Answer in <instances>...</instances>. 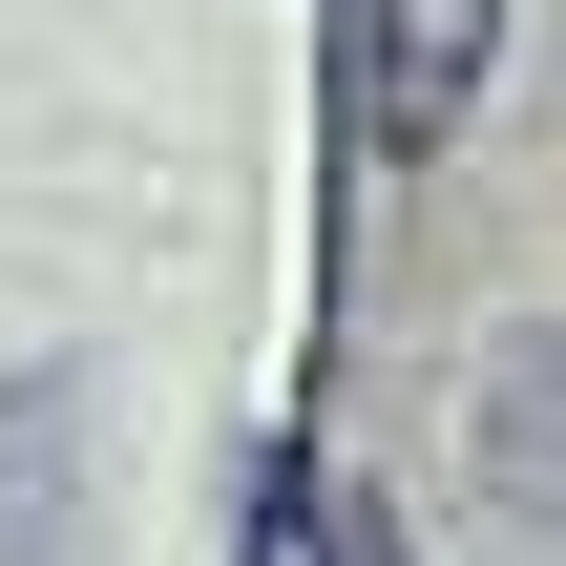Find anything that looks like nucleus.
I'll return each mask as SVG.
<instances>
[{
    "instance_id": "nucleus-1",
    "label": "nucleus",
    "mask_w": 566,
    "mask_h": 566,
    "mask_svg": "<svg viewBox=\"0 0 566 566\" xmlns=\"http://www.w3.org/2000/svg\"><path fill=\"white\" fill-rule=\"evenodd\" d=\"M84 357H21L0 378V566H63V504H84Z\"/></svg>"
},
{
    "instance_id": "nucleus-2",
    "label": "nucleus",
    "mask_w": 566,
    "mask_h": 566,
    "mask_svg": "<svg viewBox=\"0 0 566 566\" xmlns=\"http://www.w3.org/2000/svg\"><path fill=\"white\" fill-rule=\"evenodd\" d=\"M483 42H504V0H378V147H441L462 126V84H483Z\"/></svg>"
},
{
    "instance_id": "nucleus-3",
    "label": "nucleus",
    "mask_w": 566,
    "mask_h": 566,
    "mask_svg": "<svg viewBox=\"0 0 566 566\" xmlns=\"http://www.w3.org/2000/svg\"><path fill=\"white\" fill-rule=\"evenodd\" d=\"M294 546H315V566H420V546H399V504H357V483H315Z\"/></svg>"
}]
</instances>
